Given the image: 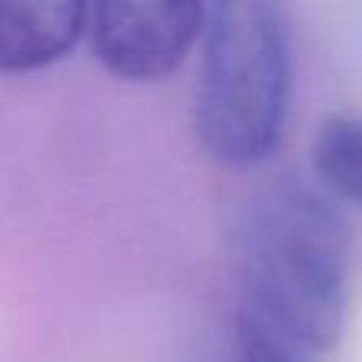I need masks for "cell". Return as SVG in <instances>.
I'll use <instances>...</instances> for the list:
<instances>
[{
	"instance_id": "cell-1",
	"label": "cell",
	"mask_w": 362,
	"mask_h": 362,
	"mask_svg": "<svg viewBox=\"0 0 362 362\" xmlns=\"http://www.w3.org/2000/svg\"><path fill=\"white\" fill-rule=\"evenodd\" d=\"M232 264L248 315L318 356L340 344L353 238L331 197L299 181L251 194L232 226Z\"/></svg>"
},
{
	"instance_id": "cell-2",
	"label": "cell",
	"mask_w": 362,
	"mask_h": 362,
	"mask_svg": "<svg viewBox=\"0 0 362 362\" xmlns=\"http://www.w3.org/2000/svg\"><path fill=\"white\" fill-rule=\"evenodd\" d=\"M293 99V32L274 0L210 4L200 38L191 127L226 169L264 165L283 144Z\"/></svg>"
},
{
	"instance_id": "cell-3",
	"label": "cell",
	"mask_w": 362,
	"mask_h": 362,
	"mask_svg": "<svg viewBox=\"0 0 362 362\" xmlns=\"http://www.w3.org/2000/svg\"><path fill=\"white\" fill-rule=\"evenodd\" d=\"M197 0H102L89 4V45L121 83H163L187 61L206 29Z\"/></svg>"
},
{
	"instance_id": "cell-4",
	"label": "cell",
	"mask_w": 362,
	"mask_h": 362,
	"mask_svg": "<svg viewBox=\"0 0 362 362\" xmlns=\"http://www.w3.org/2000/svg\"><path fill=\"white\" fill-rule=\"evenodd\" d=\"M89 38V4L0 0V74H35Z\"/></svg>"
},
{
	"instance_id": "cell-5",
	"label": "cell",
	"mask_w": 362,
	"mask_h": 362,
	"mask_svg": "<svg viewBox=\"0 0 362 362\" xmlns=\"http://www.w3.org/2000/svg\"><path fill=\"white\" fill-rule=\"evenodd\" d=\"M308 156L327 197L362 213V112H334L321 118Z\"/></svg>"
},
{
	"instance_id": "cell-6",
	"label": "cell",
	"mask_w": 362,
	"mask_h": 362,
	"mask_svg": "<svg viewBox=\"0 0 362 362\" xmlns=\"http://www.w3.org/2000/svg\"><path fill=\"white\" fill-rule=\"evenodd\" d=\"M235 362H318V353L293 344L255 315L238 308L235 315Z\"/></svg>"
}]
</instances>
